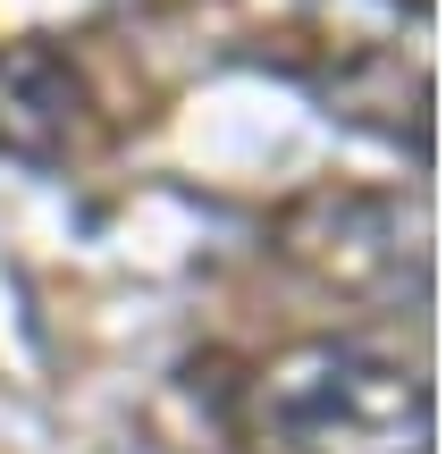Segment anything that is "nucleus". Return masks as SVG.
Masks as SVG:
<instances>
[{
	"label": "nucleus",
	"instance_id": "obj_1",
	"mask_svg": "<svg viewBox=\"0 0 446 454\" xmlns=\"http://www.w3.org/2000/svg\"><path fill=\"white\" fill-rule=\"evenodd\" d=\"M245 438L253 454H430V387L346 337L286 345L253 379Z\"/></svg>",
	"mask_w": 446,
	"mask_h": 454
}]
</instances>
